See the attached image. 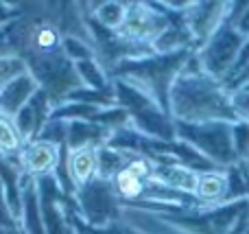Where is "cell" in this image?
<instances>
[{
	"label": "cell",
	"mask_w": 249,
	"mask_h": 234,
	"mask_svg": "<svg viewBox=\"0 0 249 234\" xmlns=\"http://www.w3.org/2000/svg\"><path fill=\"white\" fill-rule=\"evenodd\" d=\"M168 114L181 125L236 123L232 112V94L219 79L203 72L195 53H190L184 68L168 88Z\"/></svg>",
	"instance_id": "obj_1"
},
{
	"label": "cell",
	"mask_w": 249,
	"mask_h": 234,
	"mask_svg": "<svg viewBox=\"0 0 249 234\" xmlns=\"http://www.w3.org/2000/svg\"><path fill=\"white\" fill-rule=\"evenodd\" d=\"M236 125V123H234ZM230 123H208V125H181L175 123V136L179 143L197 151L216 169H236L241 166L234 149V136Z\"/></svg>",
	"instance_id": "obj_2"
},
{
	"label": "cell",
	"mask_w": 249,
	"mask_h": 234,
	"mask_svg": "<svg viewBox=\"0 0 249 234\" xmlns=\"http://www.w3.org/2000/svg\"><path fill=\"white\" fill-rule=\"evenodd\" d=\"M171 13L160 2H127V16L116 37L133 48H151L153 42L173 24Z\"/></svg>",
	"instance_id": "obj_3"
},
{
	"label": "cell",
	"mask_w": 249,
	"mask_h": 234,
	"mask_svg": "<svg viewBox=\"0 0 249 234\" xmlns=\"http://www.w3.org/2000/svg\"><path fill=\"white\" fill-rule=\"evenodd\" d=\"M245 42L247 37H243L238 33L236 26L225 22L206 44H201L195 51V55H197V61L203 72L223 83L230 77V72L234 70V66H236L238 55H241Z\"/></svg>",
	"instance_id": "obj_4"
},
{
	"label": "cell",
	"mask_w": 249,
	"mask_h": 234,
	"mask_svg": "<svg viewBox=\"0 0 249 234\" xmlns=\"http://www.w3.org/2000/svg\"><path fill=\"white\" fill-rule=\"evenodd\" d=\"M64 147L51 143V140L35 138L26 143L22 153L18 156V173L20 178L26 180H46L57 178L61 166V158H64Z\"/></svg>",
	"instance_id": "obj_5"
},
{
	"label": "cell",
	"mask_w": 249,
	"mask_h": 234,
	"mask_svg": "<svg viewBox=\"0 0 249 234\" xmlns=\"http://www.w3.org/2000/svg\"><path fill=\"white\" fill-rule=\"evenodd\" d=\"M232 2H190L184 11V24L195 39V46L206 44L230 20Z\"/></svg>",
	"instance_id": "obj_6"
},
{
	"label": "cell",
	"mask_w": 249,
	"mask_h": 234,
	"mask_svg": "<svg viewBox=\"0 0 249 234\" xmlns=\"http://www.w3.org/2000/svg\"><path fill=\"white\" fill-rule=\"evenodd\" d=\"M66 188L68 195L86 191L88 186L99 180V144H86V147L66 149Z\"/></svg>",
	"instance_id": "obj_7"
},
{
	"label": "cell",
	"mask_w": 249,
	"mask_h": 234,
	"mask_svg": "<svg viewBox=\"0 0 249 234\" xmlns=\"http://www.w3.org/2000/svg\"><path fill=\"white\" fill-rule=\"evenodd\" d=\"M230 171L223 169H210L201 171L197 180V188H195V201H197L199 210H212L230 201Z\"/></svg>",
	"instance_id": "obj_8"
},
{
	"label": "cell",
	"mask_w": 249,
	"mask_h": 234,
	"mask_svg": "<svg viewBox=\"0 0 249 234\" xmlns=\"http://www.w3.org/2000/svg\"><path fill=\"white\" fill-rule=\"evenodd\" d=\"M153 180L160 182L162 186H166L168 191H175L179 195L193 197L195 199V188H197L199 171H195L193 166L184 164L177 160H164L155 164Z\"/></svg>",
	"instance_id": "obj_9"
},
{
	"label": "cell",
	"mask_w": 249,
	"mask_h": 234,
	"mask_svg": "<svg viewBox=\"0 0 249 234\" xmlns=\"http://www.w3.org/2000/svg\"><path fill=\"white\" fill-rule=\"evenodd\" d=\"M20 188H22V213H20V223L24 234H48L46 223H44L42 206H39V191H37V180H26L22 178Z\"/></svg>",
	"instance_id": "obj_10"
},
{
	"label": "cell",
	"mask_w": 249,
	"mask_h": 234,
	"mask_svg": "<svg viewBox=\"0 0 249 234\" xmlns=\"http://www.w3.org/2000/svg\"><path fill=\"white\" fill-rule=\"evenodd\" d=\"M39 90H42V88H39V83L31 77V72L24 74V77H20V79H16V81L0 94V112L16 118L18 114L33 101V96L37 94Z\"/></svg>",
	"instance_id": "obj_11"
},
{
	"label": "cell",
	"mask_w": 249,
	"mask_h": 234,
	"mask_svg": "<svg viewBox=\"0 0 249 234\" xmlns=\"http://www.w3.org/2000/svg\"><path fill=\"white\" fill-rule=\"evenodd\" d=\"M153 180V178H151ZM151 180H142L138 178L136 173H131L129 169H123L116 178L109 182V188H112L114 197L118 199V204H144V197L149 193V182Z\"/></svg>",
	"instance_id": "obj_12"
},
{
	"label": "cell",
	"mask_w": 249,
	"mask_h": 234,
	"mask_svg": "<svg viewBox=\"0 0 249 234\" xmlns=\"http://www.w3.org/2000/svg\"><path fill=\"white\" fill-rule=\"evenodd\" d=\"M24 147L26 138L22 136L16 118L0 112V160H18Z\"/></svg>",
	"instance_id": "obj_13"
},
{
	"label": "cell",
	"mask_w": 249,
	"mask_h": 234,
	"mask_svg": "<svg viewBox=\"0 0 249 234\" xmlns=\"http://www.w3.org/2000/svg\"><path fill=\"white\" fill-rule=\"evenodd\" d=\"M94 9H90L92 22L101 26L103 31L116 33L123 26L124 16H127V2H116V0H105V2H94Z\"/></svg>",
	"instance_id": "obj_14"
},
{
	"label": "cell",
	"mask_w": 249,
	"mask_h": 234,
	"mask_svg": "<svg viewBox=\"0 0 249 234\" xmlns=\"http://www.w3.org/2000/svg\"><path fill=\"white\" fill-rule=\"evenodd\" d=\"M29 74V66L20 55H11V53H2L0 55V94L11 86L16 79Z\"/></svg>",
	"instance_id": "obj_15"
},
{
	"label": "cell",
	"mask_w": 249,
	"mask_h": 234,
	"mask_svg": "<svg viewBox=\"0 0 249 234\" xmlns=\"http://www.w3.org/2000/svg\"><path fill=\"white\" fill-rule=\"evenodd\" d=\"M232 136H234V149H236L238 162H245L249 158V125L245 123H236L232 127Z\"/></svg>",
	"instance_id": "obj_16"
},
{
	"label": "cell",
	"mask_w": 249,
	"mask_h": 234,
	"mask_svg": "<svg viewBox=\"0 0 249 234\" xmlns=\"http://www.w3.org/2000/svg\"><path fill=\"white\" fill-rule=\"evenodd\" d=\"M232 112L236 123L249 125V88L232 92Z\"/></svg>",
	"instance_id": "obj_17"
}]
</instances>
